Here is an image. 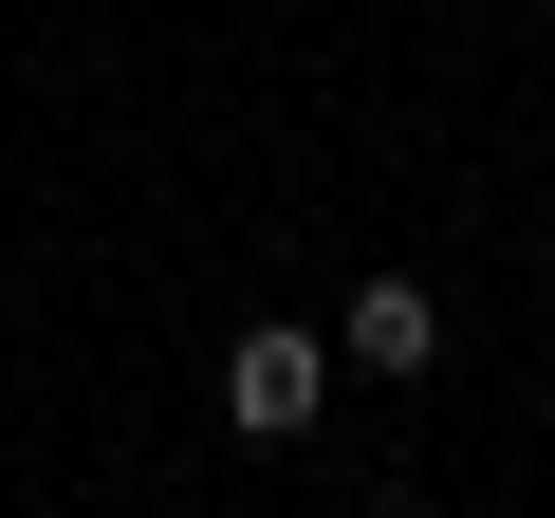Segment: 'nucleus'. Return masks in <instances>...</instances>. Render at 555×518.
<instances>
[{
	"mask_svg": "<svg viewBox=\"0 0 555 518\" xmlns=\"http://www.w3.org/2000/svg\"><path fill=\"white\" fill-rule=\"evenodd\" d=\"M315 407H334V334H297V315H259V334L222 352V426H241V444H297Z\"/></svg>",
	"mask_w": 555,
	"mask_h": 518,
	"instance_id": "nucleus-1",
	"label": "nucleus"
},
{
	"mask_svg": "<svg viewBox=\"0 0 555 518\" xmlns=\"http://www.w3.org/2000/svg\"><path fill=\"white\" fill-rule=\"evenodd\" d=\"M334 352H352V371H426V352H444V297H426V279H371Z\"/></svg>",
	"mask_w": 555,
	"mask_h": 518,
	"instance_id": "nucleus-2",
	"label": "nucleus"
}]
</instances>
